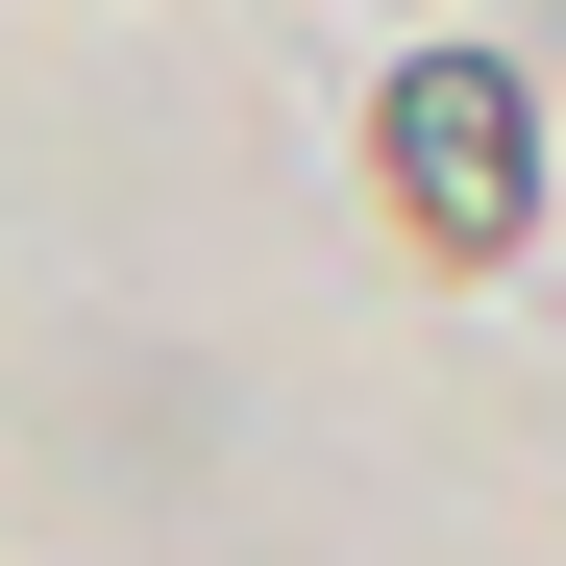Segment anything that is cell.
I'll return each mask as SVG.
<instances>
[{"label":"cell","mask_w":566,"mask_h":566,"mask_svg":"<svg viewBox=\"0 0 566 566\" xmlns=\"http://www.w3.org/2000/svg\"><path fill=\"white\" fill-rule=\"evenodd\" d=\"M395 124H419V222H443V247H493V222H517V172H493V74H419Z\"/></svg>","instance_id":"obj_1"}]
</instances>
